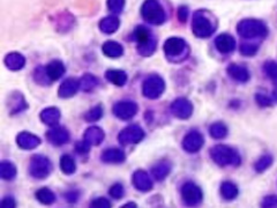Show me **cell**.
I'll list each match as a JSON object with an SVG mask.
<instances>
[{
  "label": "cell",
  "mask_w": 277,
  "mask_h": 208,
  "mask_svg": "<svg viewBox=\"0 0 277 208\" xmlns=\"http://www.w3.org/2000/svg\"><path fill=\"white\" fill-rule=\"evenodd\" d=\"M120 26V21L117 17H108L104 18L102 21L100 22V29L101 32L104 34H113L118 30Z\"/></svg>",
  "instance_id": "obj_29"
},
{
  "label": "cell",
  "mask_w": 277,
  "mask_h": 208,
  "mask_svg": "<svg viewBox=\"0 0 277 208\" xmlns=\"http://www.w3.org/2000/svg\"><path fill=\"white\" fill-rule=\"evenodd\" d=\"M101 160L108 164H120L126 160V155L120 148H108L102 153Z\"/></svg>",
  "instance_id": "obj_19"
},
{
  "label": "cell",
  "mask_w": 277,
  "mask_h": 208,
  "mask_svg": "<svg viewBox=\"0 0 277 208\" xmlns=\"http://www.w3.org/2000/svg\"><path fill=\"white\" fill-rule=\"evenodd\" d=\"M109 194H110L113 199H122L125 195V188L120 183H117L115 185H112L109 190Z\"/></svg>",
  "instance_id": "obj_40"
},
{
  "label": "cell",
  "mask_w": 277,
  "mask_h": 208,
  "mask_svg": "<svg viewBox=\"0 0 277 208\" xmlns=\"http://www.w3.org/2000/svg\"><path fill=\"white\" fill-rule=\"evenodd\" d=\"M272 97H274L275 101H277V88L274 90V92H272Z\"/></svg>",
  "instance_id": "obj_51"
},
{
  "label": "cell",
  "mask_w": 277,
  "mask_h": 208,
  "mask_svg": "<svg viewBox=\"0 0 277 208\" xmlns=\"http://www.w3.org/2000/svg\"><path fill=\"white\" fill-rule=\"evenodd\" d=\"M170 109L175 118L184 121V119H189L192 116L194 108L190 99L185 97H179L172 102Z\"/></svg>",
  "instance_id": "obj_12"
},
{
  "label": "cell",
  "mask_w": 277,
  "mask_h": 208,
  "mask_svg": "<svg viewBox=\"0 0 277 208\" xmlns=\"http://www.w3.org/2000/svg\"><path fill=\"white\" fill-rule=\"evenodd\" d=\"M263 207H275L277 206V195H268L262 201Z\"/></svg>",
  "instance_id": "obj_47"
},
{
  "label": "cell",
  "mask_w": 277,
  "mask_h": 208,
  "mask_svg": "<svg viewBox=\"0 0 277 208\" xmlns=\"http://www.w3.org/2000/svg\"><path fill=\"white\" fill-rule=\"evenodd\" d=\"M36 198L43 205H52L56 201V194L49 187H42L36 192Z\"/></svg>",
  "instance_id": "obj_33"
},
{
  "label": "cell",
  "mask_w": 277,
  "mask_h": 208,
  "mask_svg": "<svg viewBox=\"0 0 277 208\" xmlns=\"http://www.w3.org/2000/svg\"><path fill=\"white\" fill-rule=\"evenodd\" d=\"M100 81L93 74H84L82 78L80 79V89L85 92L93 91L95 88L99 86Z\"/></svg>",
  "instance_id": "obj_31"
},
{
  "label": "cell",
  "mask_w": 277,
  "mask_h": 208,
  "mask_svg": "<svg viewBox=\"0 0 277 208\" xmlns=\"http://www.w3.org/2000/svg\"><path fill=\"white\" fill-rule=\"evenodd\" d=\"M215 46L218 52L223 53V55H228V53H231L236 49V40L231 35L222 34L216 37Z\"/></svg>",
  "instance_id": "obj_17"
},
{
  "label": "cell",
  "mask_w": 277,
  "mask_h": 208,
  "mask_svg": "<svg viewBox=\"0 0 277 208\" xmlns=\"http://www.w3.org/2000/svg\"><path fill=\"white\" fill-rule=\"evenodd\" d=\"M90 207L95 208H110L111 202L109 201L107 198H103V196H100V198L94 199L90 202Z\"/></svg>",
  "instance_id": "obj_43"
},
{
  "label": "cell",
  "mask_w": 277,
  "mask_h": 208,
  "mask_svg": "<svg viewBox=\"0 0 277 208\" xmlns=\"http://www.w3.org/2000/svg\"><path fill=\"white\" fill-rule=\"evenodd\" d=\"M102 51L107 57L119 58L124 55V48L116 41H107L102 46Z\"/></svg>",
  "instance_id": "obj_27"
},
{
  "label": "cell",
  "mask_w": 277,
  "mask_h": 208,
  "mask_svg": "<svg viewBox=\"0 0 277 208\" xmlns=\"http://www.w3.org/2000/svg\"><path fill=\"white\" fill-rule=\"evenodd\" d=\"M237 32L241 37L253 40V38H262L267 36V27L263 22L254 19H246L238 23Z\"/></svg>",
  "instance_id": "obj_3"
},
{
  "label": "cell",
  "mask_w": 277,
  "mask_h": 208,
  "mask_svg": "<svg viewBox=\"0 0 277 208\" xmlns=\"http://www.w3.org/2000/svg\"><path fill=\"white\" fill-rule=\"evenodd\" d=\"M165 90V82L157 74H151L144 79L142 83V94L146 98L157 99Z\"/></svg>",
  "instance_id": "obj_7"
},
{
  "label": "cell",
  "mask_w": 277,
  "mask_h": 208,
  "mask_svg": "<svg viewBox=\"0 0 277 208\" xmlns=\"http://www.w3.org/2000/svg\"><path fill=\"white\" fill-rule=\"evenodd\" d=\"M141 14L144 20L150 25L159 26L166 20L165 12L157 0H146L142 5Z\"/></svg>",
  "instance_id": "obj_5"
},
{
  "label": "cell",
  "mask_w": 277,
  "mask_h": 208,
  "mask_svg": "<svg viewBox=\"0 0 277 208\" xmlns=\"http://www.w3.org/2000/svg\"><path fill=\"white\" fill-rule=\"evenodd\" d=\"M228 73L233 80L238 81V82H247L249 80V72L246 67L240 66L237 64H231L228 67Z\"/></svg>",
  "instance_id": "obj_26"
},
{
  "label": "cell",
  "mask_w": 277,
  "mask_h": 208,
  "mask_svg": "<svg viewBox=\"0 0 277 208\" xmlns=\"http://www.w3.org/2000/svg\"><path fill=\"white\" fill-rule=\"evenodd\" d=\"M45 71H46V73H48L51 82H53V81L59 80L61 76L65 74L66 67L61 60H52V61H50L48 65H46Z\"/></svg>",
  "instance_id": "obj_22"
},
{
  "label": "cell",
  "mask_w": 277,
  "mask_h": 208,
  "mask_svg": "<svg viewBox=\"0 0 277 208\" xmlns=\"http://www.w3.org/2000/svg\"><path fill=\"white\" fill-rule=\"evenodd\" d=\"M257 50H259L257 43H243L240 45V52L244 56H254Z\"/></svg>",
  "instance_id": "obj_39"
},
{
  "label": "cell",
  "mask_w": 277,
  "mask_h": 208,
  "mask_svg": "<svg viewBox=\"0 0 277 208\" xmlns=\"http://www.w3.org/2000/svg\"><path fill=\"white\" fill-rule=\"evenodd\" d=\"M205 145V137L199 132V131H191L185 136V138L182 139L181 146L184 148L185 152L194 154L198 153Z\"/></svg>",
  "instance_id": "obj_11"
},
{
  "label": "cell",
  "mask_w": 277,
  "mask_h": 208,
  "mask_svg": "<svg viewBox=\"0 0 277 208\" xmlns=\"http://www.w3.org/2000/svg\"><path fill=\"white\" fill-rule=\"evenodd\" d=\"M60 170L65 173V175L71 176L76 171V163L71 155H62L60 159Z\"/></svg>",
  "instance_id": "obj_32"
},
{
  "label": "cell",
  "mask_w": 277,
  "mask_h": 208,
  "mask_svg": "<svg viewBox=\"0 0 277 208\" xmlns=\"http://www.w3.org/2000/svg\"><path fill=\"white\" fill-rule=\"evenodd\" d=\"M134 187L140 192H148L153 188V180L150 176L148 175L147 171L144 170H136L133 173V178H132Z\"/></svg>",
  "instance_id": "obj_14"
},
{
  "label": "cell",
  "mask_w": 277,
  "mask_h": 208,
  "mask_svg": "<svg viewBox=\"0 0 277 208\" xmlns=\"http://www.w3.org/2000/svg\"><path fill=\"white\" fill-rule=\"evenodd\" d=\"M181 198L189 206H197L204 200L201 187L193 182H187L181 186Z\"/></svg>",
  "instance_id": "obj_8"
},
{
  "label": "cell",
  "mask_w": 277,
  "mask_h": 208,
  "mask_svg": "<svg viewBox=\"0 0 277 208\" xmlns=\"http://www.w3.org/2000/svg\"><path fill=\"white\" fill-rule=\"evenodd\" d=\"M187 17H189V10H187V7L181 6L180 9L178 10V19L180 22H186Z\"/></svg>",
  "instance_id": "obj_48"
},
{
  "label": "cell",
  "mask_w": 277,
  "mask_h": 208,
  "mask_svg": "<svg viewBox=\"0 0 277 208\" xmlns=\"http://www.w3.org/2000/svg\"><path fill=\"white\" fill-rule=\"evenodd\" d=\"M209 133L214 139H223L228 136V127L221 122L214 123L209 127Z\"/></svg>",
  "instance_id": "obj_35"
},
{
  "label": "cell",
  "mask_w": 277,
  "mask_h": 208,
  "mask_svg": "<svg viewBox=\"0 0 277 208\" xmlns=\"http://www.w3.org/2000/svg\"><path fill=\"white\" fill-rule=\"evenodd\" d=\"M34 79L37 83L43 84V86H46V84L51 83V80H50L48 73L45 71V67H37L35 69Z\"/></svg>",
  "instance_id": "obj_37"
},
{
  "label": "cell",
  "mask_w": 277,
  "mask_h": 208,
  "mask_svg": "<svg viewBox=\"0 0 277 208\" xmlns=\"http://www.w3.org/2000/svg\"><path fill=\"white\" fill-rule=\"evenodd\" d=\"M139 107L133 101H120L113 106V115L122 121H130L138 114Z\"/></svg>",
  "instance_id": "obj_10"
},
{
  "label": "cell",
  "mask_w": 277,
  "mask_h": 208,
  "mask_svg": "<svg viewBox=\"0 0 277 208\" xmlns=\"http://www.w3.org/2000/svg\"><path fill=\"white\" fill-rule=\"evenodd\" d=\"M192 30L199 38H207L215 33L216 25L204 11H198L193 17Z\"/></svg>",
  "instance_id": "obj_4"
},
{
  "label": "cell",
  "mask_w": 277,
  "mask_h": 208,
  "mask_svg": "<svg viewBox=\"0 0 277 208\" xmlns=\"http://www.w3.org/2000/svg\"><path fill=\"white\" fill-rule=\"evenodd\" d=\"M221 194L225 200H233L238 195V187L231 182H224L221 185Z\"/></svg>",
  "instance_id": "obj_34"
},
{
  "label": "cell",
  "mask_w": 277,
  "mask_h": 208,
  "mask_svg": "<svg viewBox=\"0 0 277 208\" xmlns=\"http://www.w3.org/2000/svg\"><path fill=\"white\" fill-rule=\"evenodd\" d=\"M17 144L21 149L31 150L41 145V139L30 132H21L17 137Z\"/></svg>",
  "instance_id": "obj_16"
},
{
  "label": "cell",
  "mask_w": 277,
  "mask_h": 208,
  "mask_svg": "<svg viewBox=\"0 0 277 208\" xmlns=\"http://www.w3.org/2000/svg\"><path fill=\"white\" fill-rule=\"evenodd\" d=\"M52 171V163L49 157L44 155H34L30 159L29 173L36 179H45Z\"/></svg>",
  "instance_id": "obj_6"
},
{
  "label": "cell",
  "mask_w": 277,
  "mask_h": 208,
  "mask_svg": "<svg viewBox=\"0 0 277 208\" xmlns=\"http://www.w3.org/2000/svg\"><path fill=\"white\" fill-rule=\"evenodd\" d=\"M60 117H61V114L59 109L54 107L46 108V109L43 110L40 115L41 121L49 127L57 126L58 123L60 121Z\"/></svg>",
  "instance_id": "obj_20"
},
{
  "label": "cell",
  "mask_w": 277,
  "mask_h": 208,
  "mask_svg": "<svg viewBox=\"0 0 277 208\" xmlns=\"http://www.w3.org/2000/svg\"><path fill=\"white\" fill-rule=\"evenodd\" d=\"M105 79L117 87H123L127 82V74L122 69L111 68L105 72Z\"/></svg>",
  "instance_id": "obj_25"
},
{
  "label": "cell",
  "mask_w": 277,
  "mask_h": 208,
  "mask_svg": "<svg viewBox=\"0 0 277 208\" xmlns=\"http://www.w3.org/2000/svg\"><path fill=\"white\" fill-rule=\"evenodd\" d=\"M210 157L220 167H228V165L240 164L241 159L236 149L225 145H217L210 149Z\"/></svg>",
  "instance_id": "obj_2"
},
{
  "label": "cell",
  "mask_w": 277,
  "mask_h": 208,
  "mask_svg": "<svg viewBox=\"0 0 277 208\" xmlns=\"http://www.w3.org/2000/svg\"><path fill=\"white\" fill-rule=\"evenodd\" d=\"M90 148H91V146L89 145L88 142L84 140V139L82 141H77L75 145V150L80 154V155H85V154H88Z\"/></svg>",
  "instance_id": "obj_44"
},
{
  "label": "cell",
  "mask_w": 277,
  "mask_h": 208,
  "mask_svg": "<svg viewBox=\"0 0 277 208\" xmlns=\"http://www.w3.org/2000/svg\"><path fill=\"white\" fill-rule=\"evenodd\" d=\"M271 163H272V157L270 155H263L262 157H260V159L256 161L254 168L257 172H263L264 170H267V169L270 167Z\"/></svg>",
  "instance_id": "obj_38"
},
{
  "label": "cell",
  "mask_w": 277,
  "mask_h": 208,
  "mask_svg": "<svg viewBox=\"0 0 277 208\" xmlns=\"http://www.w3.org/2000/svg\"><path fill=\"white\" fill-rule=\"evenodd\" d=\"M80 90V79L68 78L60 84L58 95L61 98H71Z\"/></svg>",
  "instance_id": "obj_15"
},
{
  "label": "cell",
  "mask_w": 277,
  "mask_h": 208,
  "mask_svg": "<svg viewBox=\"0 0 277 208\" xmlns=\"http://www.w3.org/2000/svg\"><path fill=\"white\" fill-rule=\"evenodd\" d=\"M166 59L171 63H181L190 56V46L185 40L180 37H170L164 43Z\"/></svg>",
  "instance_id": "obj_1"
},
{
  "label": "cell",
  "mask_w": 277,
  "mask_h": 208,
  "mask_svg": "<svg viewBox=\"0 0 277 208\" xmlns=\"http://www.w3.org/2000/svg\"><path fill=\"white\" fill-rule=\"evenodd\" d=\"M123 207H136V205L133 202H130V203H126V205H124Z\"/></svg>",
  "instance_id": "obj_50"
},
{
  "label": "cell",
  "mask_w": 277,
  "mask_h": 208,
  "mask_svg": "<svg viewBox=\"0 0 277 208\" xmlns=\"http://www.w3.org/2000/svg\"><path fill=\"white\" fill-rule=\"evenodd\" d=\"M69 137H71L69 132L64 126H53L46 132V138H48L50 144L57 146V147L67 144L69 141Z\"/></svg>",
  "instance_id": "obj_13"
},
{
  "label": "cell",
  "mask_w": 277,
  "mask_h": 208,
  "mask_svg": "<svg viewBox=\"0 0 277 208\" xmlns=\"http://www.w3.org/2000/svg\"><path fill=\"white\" fill-rule=\"evenodd\" d=\"M17 167H15L13 162L4 160L0 163V176L5 180H12L17 176Z\"/></svg>",
  "instance_id": "obj_30"
},
{
  "label": "cell",
  "mask_w": 277,
  "mask_h": 208,
  "mask_svg": "<svg viewBox=\"0 0 277 208\" xmlns=\"http://www.w3.org/2000/svg\"><path fill=\"white\" fill-rule=\"evenodd\" d=\"M144 138V131L139 125H130L124 129L118 136V141L122 146L136 145L142 141Z\"/></svg>",
  "instance_id": "obj_9"
},
{
  "label": "cell",
  "mask_w": 277,
  "mask_h": 208,
  "mask_svg": "<svg viewBox=\"0 0 277 208\" xmlns=\"http://www.w3.org/2000/svg\"><path fill=\"white\" fill-rule=\"evenodd\" d=\"M171 172V164L167 161H161L157 164H155L153 169H151V173H153L154 178L158 182L164 180Z\"/></svg>",
  "instance_id": "obj_28"
},
{
  "label": "cell",
  "mask_w": 277,
  "mask_h": 208,
  "mask_svg": "<svg viewBox=\"0 0 277 208\" xmlns=\"http://www.w3.org/2000/svg\"><path fill=\"white\" fill-rule=\"evenodd\" d=\"M103 106L102 104H97L94 108H91L90 110L87 111L84 114V121L88 123H94V122H99L101 118L103 117Z\"/></svg>",
  "instance_id": "obj_36"
},
{
  "label": "cell",
  "mask_w": 277,
  "mask_h": 208,
  "mask_svg": "<svg viewBox=\"0 0 277 208\" xmlns=\"http://www.w3.org/2000/svg\"><path fill=\"white\" fill-rule=\"evenodd\" d=\"M6 67L11 71H20L26 65V58L19 52H11L4 59Z\"/></svg>",
  "instance_id": "obj_23"
},
{
  "label": "cell",
  "mask_w": 277,
  "mask_h": 208,
  "mask_svg": "<svg viewBox=\"0 0 277 208\" xmlns=\"http://www.w3.org/2000/svg\"><path fill=\"white\" fill-rule=\"evenodd\" d=\"M84 140L90 146H99L103 142L105 133L104 131L99 126L88 127L84 132Z\"/></svg>",
  "instance_id": "obj_21"
},
{
  "label": "cell",
  "mask_w": 277,
  "mask_h": 208,
  "mask_svg": "<svg viewBox=\"0 0 277 208\" xmlns=\"http://www.w3.org/2000/svg\"><path fill=\"white\" fill-rule=\"evenodd\" d=\"M124 6H125V0H108L109 10L116 14L122 13L124 10Z\"/></svg>",
  "instance_id": "obj_41"
},
{
  "label": "cell",
  "mask_w": 277,
  "mask_h": 208,
  "mask_svg": "<svg viewBox=\"0 0 277 208\" xmlns=\"http://www.w3.org/2000/svg\"><path fill=\"white\" fill-rule=\"evenodd\" d=\"M255 101L256 103L259 104L260 107H269V106H271V99L267 97L266 95H262V94H256L255 95Z\"/></svg>",
  "instance_id": "obj_45"
},
{
  "label": "cell",
  "mask_w": 277,
  "mask_h": 208,
  "mask_svg": "<svg viewBox=\"0 0 277 208\" xmlns=\"http://www.w3.org/2000/svg\"><path fill=\"white\" fill-rule=\"evenodd\" d=\"M28 103L26 102L25 97L21 92L14 91L13 94L10 96L9 99V110L11 115H17L20 114L22 111L28 109Z\"/></svg>",
  "instance_id": "obj_18"
},
{
  "label": "cell",
  "mask_w": 277,
  "mask_h": 208,
  "mask_svg": "<svg viewBox=\"0 0 277 208\" xmlns=\"http://www.w3.org/2000/svg\"><path fill=\"white\" fill-rule=\"evenodd\" d=\"M0 206L4 207V208H14L15 206H17V202H15V199L13 198V196L7 195L2 200V203H0Z\"/></svg>",
  "instance_id": "obj_46"
},
{
  "label": "cell",
  "mask_w": 277,
  "mask_h": 208,
  "mask_svg": "<svg viewBox=\"0 0 277 208\" xmlns=\"http://www.w3.org/2000/svg\"><path fill=\"white\" fill-rule=\"evenodd\" d=\"M65 198L68 202H76L79 199V193L76 191H69L65 194Z\"/></svg>",
  "instance_id": "obj_49"
},
{
  "label": "cell",
  "mask_w": 277,
  "mask_h": 208,
  "mask_svg": "<svg viewBox=\"0 0 277 208\" xmlns=\"http://www.w3.org/2000/svg\"><path fill=\"white\" fill-rule=\"evenodd\" d=\"M133 38L134 41L139 45H143L149 43V42L156 40L154 37L153 33L149 28H147L146 26H138L133 32Z\"/></svg>",
  "instance_id": "obj_24"
},
{
  "label": "cell",
  "mask_w": 277,
  "mask_h": 208,
  "mask_svg": "<svg viewBox=\"0 0 277 208\" xmlns=\"http://www.w3.org/2000/svg\"><path fill=\"white\" fill-rule=\"evenodd\" d=\"M263 68L269 78L272 80H277V63H275V61H267L264 64Z\"/></svg>",
  "instance_id": "obj_42"
}]
</instances>
